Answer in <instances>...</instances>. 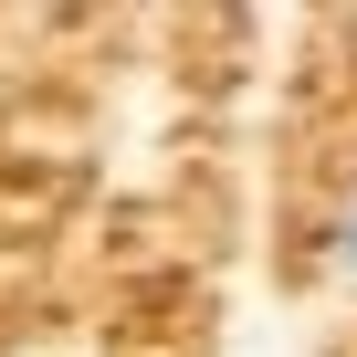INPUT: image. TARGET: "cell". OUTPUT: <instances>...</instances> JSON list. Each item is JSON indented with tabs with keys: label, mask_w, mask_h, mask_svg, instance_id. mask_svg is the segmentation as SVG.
Listing matches in <instances>:
<instances>
[{
	"label": "cell",
	"mask_w": 357,
	"mask_h": 357,
	"mask_svg": "<svg viewBox=\"0 0 357 357\" xmlns=\"http://www.w3.org/2000/svg\"><path fill=\"white\" fill-rule=\"evenodd\" d=\"M336 263L357 273V200H347V221H336Z\"/></svg>",
	"instance_id": "6da1fadb"
}]
</instances>
